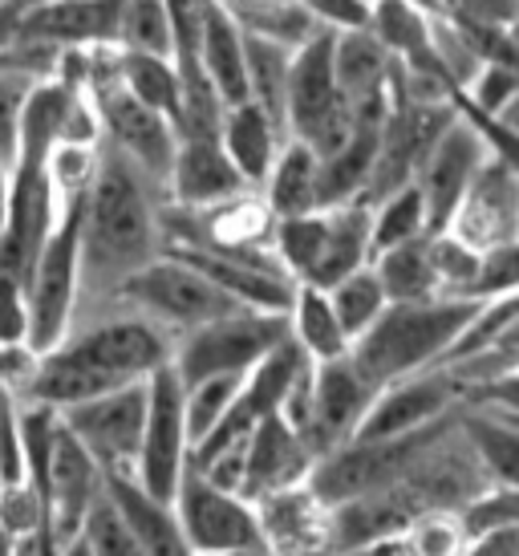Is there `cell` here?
Listing matches in <instances>:
<instances>
[{
    "mask_svg": "<svg viewBox=\"0 0 519 556\" xmlns=\"http://www.w3.org/2000/svg\"><path fill=\"white\" fill-rule=\"evenodd\" d=\"M163 203L167 195L142 170L102 147L81 195V296H114L126 277L163 256Z\"/></svg>",
    "mask_w": 519,
    "mask_h": 556,
    "instance_id": "1",
    "label": "cell"
},
{
    "mask_svg": "<svg viewBox=\"0 0 519 556\" xmlns=\"http://www.w3.org/2000/svg\"><path fill=\"white\" fill-rule=\"evenodd\" d=\"M170 345H175L170 333H163L147 317L135 313L106 317L81 333H69L58 350L41 354L25 402L65 410L123 387H138L154 370L170 366Z\"/></svg>",
    "mask_w": 519,
    "mask_h": 556,
    "instance_id": "2",
    "label": "cell"
},
{
    "mask_svg": "<svg viewBox=\"0 0 519 556\" xmlns=\"http://www.w3.org/2000/svg\"><path fill=\"white\" fill-rule=\"evenodd\" d=\"M479 305L483 301H455V296L390 305L350 345V362L378 390L394 387L402 378H414V374L439 366Z\"/></svg>",
    "mask_w": 519,
    "mask_h": 556,
    "instance_id": "3",
    "label": "cell"
},
{
    "mask_svg": "<svg viewBox=\"0 0 519 556\" xmlns=\"http://www.w3.org/2000/svg\"><path fill=\"white\" fill-rule=\"evenodd\" d=\"M110 301H118L123 313H135V317H147L151 325H159L163 333H170V341L240 309L199 268H191L170 252L154 256L147 268H138L135 277H126Z\"/></svg>",
    "mask_w": 519,
    "mask_h": 556,
    "instance_id": "4",
    "label": "cell"
},
{
    "mask_svg": "<svg viewBox=\"0 0 519 556\" xmlns=\"http://www.w3.org/2000/svg\"><path fill=\"white\" fill-rule=\"evenodd\" d=\"M86 195V191H81ZM81 195L65 200L62 216L37 252L25 301H29V345L37 354L58 350L74 333V313L81 301Z\"/></svg>",
    "mask_w": 519,
    "mask_h": 556,
    "instance_id": "5",
    "label": "cell"
},
{
    "mask_svg": "<svg viewBox=\"0 0 519 556\" xmlns=\"http://www.w3.org/2000/svg\"><path fill=\"white\" fill-rule=\"evenodd\" d=\"M284 338H289V313L236 309L219 321H207L175 338L170 370L179 374L183 387H195L203 378H224V374L240 378L273 354Z\"/></svg>",
    "mask_w": 519,
    "mask_h": 556,
    "instance_id": "6",
    "label": "cell"
},
{
    "mask_svg": "<svg viewBox=\"0 0 519 556\" xmlns=\"http://www.w3.org/2000/svg\"><path fill=\"white\" fill-rule=\"evenodd\" d=\"M191 459V434L183 415V382L179 374L163 366L147 378V422H142V443L135 459V483L154 500H175L179 479Z\"/></svg>",
    "mask_w": 519,
    "mask_h": 556,
    "instance_id": "7",
    "label": "cell"
},
{
    "mask_svg": "<svg viewBox=\"0 0 519 556\" xmlns=\"http://www.w3.org/2000/svg\"><path fill=\"white\" fill-rule=\"evenodd\" d=\"M175 516L187 536L191 556H224L240 548H264L260 541L256 508L244 495L215 488L212 479H203L195 467H187L175 492Z\"/></svg>",
    "mask_w": 519,
    "mask_h": 556,
    "instance_id": "8",
    "label": "cell"
},
{
    "mask_svg": "<svg viewBox=\"0 0 519 556\" xmlns=\"http://www.w3.org/2000/svg\"><path fill=\"white\" fill-rule=\"evenodd\" d=\"M58 418L65 422V431L90 451L93 464L102 467V476H110V471L130 476L138 459V443H142V422H147V382L65 406V410H58Z\"/></svg>",
    "mask_w": 519,
    "mask_h": 556,
    "instance_id": "9",
    "label": "cell"
},
{
    "mask_svg": "<svg viewBox=\"0 0 519 556\" xmlns=\"http://www.w3.org/2000/svg\"><path fill=\"white\" fill-rule=\"evenodd\" d=\"M374 399H378V387L353 366L350 354L317 366V374H313V410H308V422L301 431V443L308 447V455L325 459L337 447L353 443Z\"/></svg>",
    "mask_w": 519,
    "mask_h": 556,
    "instance_id": "10",
    "label": "cell"
},
{
    "mask_svg": "<svg viewBox=\"0 0 519 556\" xmlns=\"http://www.w3.org/2000/svg\"><path fill=\"white\" fill-rule=\"evenodd\" d=\"M443 232H451L458 244H467L471 252H491L519 240V175L507 167L504 159L488 155V163L479 167L471 179L467 195L458 200L451 212Z\"/></svg>",
    "mask_w": 519,
    "mask_h": 556,
    "instance_id": "11",
    "label": "cell"
},
{
    "mask_svg": "<svg viewBox=\"0 0 519 556\" xmlns=\"http://www.w3.org/2000/svg\"><path fill=\"white\" fill-rule=\"evenodd\" d=\"M488 155L491 151L488 142H483V135L463 114H455V123L430 142L427 159H422V167L414 175V187H418L422 207H427L430 232H443L446 228V219L458 207V200L467 195V187L479 175V167L488 163Z\"/></svg>",
    "mask_w": 519,
    "mask_h": 556,
    "instance_id": "12",
    "label": "cell"
},
{
    "mask_svg": "<svg viewBox=\"0 0 519 556\" xmlns=\"http://www.w3.org/2000/svg\"><path fill=\"white\" fill-rule=\"evenodd\" d=\"M467 402L463 387H458L451 370L443 366H430V370L402 378L394 387L378 390V399L369 406L366 422L357 439H397V434H414L430 427V422H443Z\"/></svg>",
    "mask_w": 519,
    "mask_h": 556,
    "instance_id": "13",
    "label": "cell"
},
{
    "mask_svg": "<svg viewBox=\"0 0 519 556\" xmlns=\"http://www.w3.org/2000/svg\"><path fill=\"white\" fill-rule=\"evenodd\" d=\"M102 488H106V476L102 467L93 464V455L74 434L65 431V422L58 418V434H53V455H49V476H46V520H49V536L53 544L77 541L81 536V525L90 508L102 500Z\"/></svg>",
    "mask_w": 519,
    "mask_h": 556,
    "instance_id": "14",
    "label": "cell"
},
{
    "mask_svg": "<svg viewBox=\"0 0 519 556\" xmlns=\"http://www.w3.org/2000/svg\"><path fill=\"white\" fill-rule=\"evenodd\" d=\"M341 106L345 98L337 90L333 74V33L321 29L301 49H292L289 90H284V139L308 147Z\"/></svg>",
    "mask_w": 519,
    "mask_h": 556,
    "instance_id": "15",
    "label": "cell"
},
{
    "mask_svg": "<svg viewBox=\"0 0 519 556\" xmlns=\"http://www.w3.org/2000/svg\"><path fill=\"white\" fill-rule=\"evenodd\" d=\"M252 508L260 541L273 556H333V508L308 483L264 495Z\"/></svg>",
    "mask_w": 519,
    "mask_h": 556,
    "instance_id": "16",
    "label": "cell"
},
{
    "mask_svg": "<svg viewBox=\"0 0 519 556\" xmlns=\"http://www.w3.org/2000/svg\"><path fill=\"white\" fill-rule=\"evenodd\" d=\"M118 13L123 0H33L13 37L53 49L118 46Z\"/></svg>",
    "mask_w": 519,
    "mask_h": 556,
    "instance_id": "17",
    "label": "cell"
},
{
    "mask_svg": "<svg viewBox=\"0 0 519 556\" xmlns=\"http://www.w3.org/2000/svg\"><path fill=\"white\" fill-rule=\"evenodd\" d=\"M317 459L308 455V447L301 443V434L292 431L280 415H268L264 422H256L248 431V447H244V483H240V495L248 504H256L273 492H289V488H301L308 483Z\"/></svg>",
    "mask_w": 519,
    "mask_h": 556,
    "instance_id": "18",
    "label": "cell"
},
{
    "mask_svg": "<svg viewBox=\"0 0 519 556\" xmlns=\"http://www.w3.org/2000/svg\"><path fill=\"white\" fill-rule=\"evenodd\" d=\"M252 187L236 175L231 159L224 155L219 139H179L175 147V163L167 175V203L183 207V212H203L215 203L231 200Z\"/></svg>",
    "mask_w": 519,
    "mask_h": 556,
    "instance_id": "19",
    "label": "cell"
},
{
    "mask_svg": "<svg viewBox=\"0 0 519 556\" xmlns=\"http://www.w3.org/2000/svg\"><path fill=\"white\" fill-rule=\"evenodd\" d=\"M106 500L110 508L118 511V520L130 532V541L142 548V556H191L183 528H179V516H175V504L142 492L135 483V476L110 471Z\"/></svg>",
    "mask_w": 519,
    "mask_h": 556,
    "instance_id": "20",
    "label": "cell"
},
{
    "mask_svg": "<svg viewBox=\"0 0 519 556\" xmlns=\"http://www.w3.org/2000/svg\"><path fill=\"white\" fill-rule=\"evenodd\" d=\"M199 70L212 81L215 98L224 106L248 102V70H244V29L228 13L224 0H203V25H199Z\"/></svg>",
    "mask_w": 519,
    "mask_h": 556,
    "instance_id": "21",
    "label": "cell"
},
{
    "mask_svg": "<svg viewBox=\"0 0 519 556\" xmlns=\"http://www.w3.org/2000/svg\"><path fill=\"white\" fill-rule=\"evenodd\" d=\"M325 244L313 264L305 285L313 289H333L337 280L353 277L374 264V244H369V203L353 200L341 207H325Z\"/></svg>",
    "mask_w": 519,
    "mask_h": 556,
    "instance_id": "22",
    "label": "cell"
},
{
    "mask_svg": "<svg viewBox=\"0 0 519 556\" xmlns=\"http://www.w3.org/2000/svg\"><path fill=\"white\" fill-rule=\"evenodd\" d=\"M219 147L231 159L236 175L244 179L252 191H260V184L268 179L280 147H284V130L256 106V102H240V106L224 110L219 123Z\"/></svg>",
    "mask_w": 519,
    "mask_h": 556,
    "instance_id": "23",
    "label": "cell"
},
{
    "mask_svg": "<svg viewBox=\"0 0 519 556\" xmlns=\"http://www.w3.org/2000/svg\"><path fill=\"white\" fill-rule=\"evenodd\" d=\"M397 62L390 58V49L374 37L369 29L362 33H333V74L341 98L357 106L366 98L390 90Z\"/></svg>",
    "mask_w": 519,
    "mask_h": 556,
    "instance_id": "24",
    "label": "cell"
},
{
    "mask_svg": "<svg viewBox=\"0 0 519 556\" xmlns=\"http://www.w3.org/2000/svg\"><path fill=\"white\" fill-rule=\"evenodd\" d=\"M458 427L467 434V443L474 447L479 464L488 471L491 488H507L519 492V422L516 418L463 402L458 410Z\"/></svg>",
    "mask_w": 519,
    "mask_h": 556,
    "instance_id": "25",
    "label": "cell"
},
{
    "mask_svg": "<svg viewBox=\"0 0 519 556\" xmlns=\"http://www.w3.org/2000/svg\"><path fill=\"white\" fill-rule=\"evenodd\" d=\"M317 175H321V159L313 155L305 142L284 139L268 179L260 184V200L268 203L276 219L308 216V212H317Z\"/></svg>",
    "mask_w": 519,
    "mask_h": 556,
    "instance_id": "26",
    "label": "cell"
},
{
    "mask_svg": "<svg viewBox=\"0 0 519 556\" xmlns=\"http://www.w3.org/2000/svg\"><path fill=\"white\" fill-rule=\"evenodd\" d=\"M289 338L313 366H325V362L350 354V338L337 321L329 296H325V289H313V285H296V293H292Z\"/></svg>",
    "mask_w": 519,
    "mask_h": 556,
    "instance_id": "27",
    "label": "cell"
},
{
    "mask_svg": "<svg viewBox=\"0 0 519 556\" xmlns=\"http://www.w3.org/2000/svg\"><path fill=\"white\" fill-rule=\"evenodd\" d=\"M378 280H382L390 305H406V301H430L439 293V277H434V264H430V236H418L410 244H397L382 256H374L369 264Z\"/></svg>",
    "mask_w": 519,
    "mask_h": 556,
    "instance_id": "28",
    "label": "cell"
},
{
    "mask_svg": "<svg viewBox=\"0 0 519 556\" xmlns=\"http://www.w3.org/2000/svg\"><path fill=\"white\" fill-rule=\"evenodd\" d=\"M244 70H248V102H256L280 130H284V90H289L292 49L256 33H244Z\"/></svg>",
    "mask_w": 519,
    "mask_h": 556,
    "instance_id": "29",
    "label": "cell"
},
{
    "mask_svg": "<svg viewBox=\"0 0 519 556\" xmlns=\"http://www.w3.org/2000/svg\"><path fill=\"white\" fill-rule=\"evenodd\" d=\"M118 81L126 86L130 98L142 106L159 110L163 118H179V102H183V78L170 58H151V53H126L118 49Z\"/></svg>",
    "mask_w": 519,
    "mask_h": 556,
    "instance_id": "30",
    "label": "cell"
},
{
    "mask_svg": "<svg viewBox=\"0 0 519 556\" xmlns=\"http://www.w3.org/2000/svg\"><path fill=\"white\" fill-rule=\"evenodd\" d=\"M418 236H430L427 228V207H422V195L418 187H397L385 200H378L369 207V244H374V256H382L397 244H410Z\"/></svg>",
    "mask_w": 519,
    "mask_h": 556,
    "instance_id": "31",
    "label": "cell"
},
{
    "mask_svg": "<svg viewBox=\"0 0 519 556\" xmlns=\"http://www.w3.org/2000/svg\"><path fill=\"white\" fill-rule=\"evenodd\" d=\"M325 296H329V305H333L337 321L345 329L350 345L390 309V296H385L382 280H378L374 268H362V273H353V277L337 280L333 289H325Z\"/></svg>",
    "mask_w": 519,
    "mask_h": 556,
    "instance_id": "32",
    "label": "cell"
},
{
    "mask_svg": "<svg viewBox=\"0 0 519 556\" xmlns=\"http://www.w3.org/2000/svg\"><path fill=\"white\" fill-rule=\"evenodd\" d=\"M471 528L463 520V511H422L410 525L397 532L402 556H467Z\"/></svg>",
    "mask_w": 519,
    "mask_h": 556,
    "instance_id": "33",
    "label": "cell"
},
{
    "mask_svg": "<svg viewBox=\"0 0 519 556\" xmlns=\"http://www.w3.org/2000/svg\"><path fill=\"white\" fill-rule=\"evenodd\" d=\"M321 244H325V216L321 212L276 219L273 256H276V264L296 280V285H305V277L313 273V264H317V256H321Z\"/></svg>",
    "mask_w": 519,
    "mask_h": 556,
    "instance_id": "34",
    "label": "cell"
},
{
    "mask_svg": "<svg viewBox=\"0 0 519 556\" xmlns=\"http://www.w3.org/2000/svg\"><path fill=\"white\" fill-rule=\"evenodd\" d=\"M118 49L170 58V21L163 0H123L118 13Z\"/></svg>",
    "mask_w": 519,
    "mask_h": 556,
    "instance_id": "35",
    "label": "cell"
},
{
    "mask_svg": "<svg viewBox=\"0 0 519 556\" xmlns=\"http://www.w3.org/2000/svg\"><path fill=\"white\" fill-rule=\"evenodd\" d=\"M244 382V374H224V378H203L195 387H183V415H187V434H191V447L199 439H207L215 431V422L228 415L236 390Z\"/></svg>",
    "mask_w": 519,
    "mask_h": 556,
    "instance_id": "36",
    "label": "cell"
},
{
    "mask_svg": "<svg viewBox=\"0 0 519 556\" xmlns=\"http://www.w3.org/2000/svg\"><path fill=\"white\" fill-rule=\"evenodd\" d=\"M430 264L439 277V293L455 301H474V277H479V252L458 244L451 232H430Z\"/></svg>",
    "mask_w": 519,
    "mask_h": 556,
    "instance_id": "37",
    "label": "cell"
},
{
    "mask_svg": "<svg viewBox=\"0 0 519 556\" xmlns=\"http://www.w3.org/2000/svg\"><path fill=\"white\" fill-rule=\"evenodd\" d=\"M516 93H519V70L516 65L483 62L479 65V74L467 81V90L458 93L455 102L458 106L474 110V114H483V118H495V114H499Z\"/></svg>",
    "mask_w": 519,
    "mask_h": 556,
    "instance_id": "38",
    "label": "cell"
},
{
    "mask_svg": "<svg viewBox=\"0 0 519 556\" xmlns=\"http://www.w3.org/2000/svg\"><path fill=\"white\" fill-rule=\"evenodd\" d=\"M81 541L90 544L93 556H142V548L130 541V532L118 520V511L110 508L106 488H102V500L93 504L86 525H81Z\"/></svg>",
    "mask_w": 519,
    "mask_h": 556,
    "instance_id": "39",
    "label": "cell"
},
{
    "mask_svg": "<svg viewBox=\"0 0 519 556\" xmlns=\"http://www.w3.org/2000/svg\"><path fill=\"white\" fill-rule=\"evenodd\" d=\"M37 86V78L21 74L13 65H0V159L13 167L16 159V135H21V110L25 98Z\"/></svg>",
    "mask_w": 519,
    "mask_h": 556,
    "instance_id": "40",
    "label": "cell"
},
{
    "mask_svg": "<svg viewBox=\"0 0 519 556\" xmlns=\"http://www.w3.org/2000/svg\"><path fill=\"white\" fill-rule=\"evenodd\" d=\"M0 528H4L13 541L37 536V532L46 528V508H41V495L33 492L29 479L0 488Z\"/></svg>",
    "mask_w": 519,
    "mask_h": 556,
    "instance_id": "41",
    "label": "cell"
},
{
    "mask_svg": "<svg viewBox=\"0 0 519 556\" xmlns=\"http://www.w3.org/2000/svg\"><path fill=\"white\" fill-rule=\"evenodd\" d=\"M519 293V240L504 248H491L479 256V277H474V301H495V296Z\"/></svg>",
    "mask_w": 519,
    "mask_h": 556,
    "instance_id": "42",
    "label": "cell"
},
{
    "mask_svg": "<svg viewBox=\"0 0 519 556\" xmlns=\"http://www.w3.org/2000/svg\"><path fill=\"white\" fill-rule=\"evenodd\" d=\"M41 354L33 350L29 341H13V345H0V394L25 402L33 378H37Z\"/></svg>",
    "mask_w": 519,
    "mask_h": 556,
    "instance_id": "43",
    "label": "cell"
},
{
    "mask_svg": "<svg viewBox=\"0 0 519 556\" xmlns=\"http://www.w3.org/2000/svg\"><path fill=\"white\" fill-rule=\"evenodd\" d=\"M301 4L329 33H362L374 16V0H301Z\"/></svg>",
    "mask_w": 519,
    "mask_h": 556,
    "instance_id": "44",
    "label": "cell"
},
{
    "mask_svg": "<svg viewBox=\"0 0 519 556\" xmlns=\"http://www.w3.org/2000/svg\"><path fill=\"white\" fill-rule=\"evenodd\" d=\"M13 341H29V301L21 280L0 277V345Z\"/></svg>",
    "mask_w": 519,
    "mask_h": 556,
    "instance_id": "45",
    "label": "cell"
},
{
    "mask_svg": "<svg viewBox=\"0 0 519 556\" xmlns=\"http://www.w3.org/2000/svg\"><path fill=\"white\" fill-rule=\"evenodd\" d=\"M467 556H519V525L474 528Z\"/></svg>",
    "mask_w": 519,
    "mask_h": 556,
    "instance_id": "46",
    "label": "cell"
},
{
    "mask_svg": "<svg viewBox=\"0 0 519 556\" xmlns=\"http://www.w3.org/2000/svg\"><path fill=\"white\" fill-rule=\"evenodd\" d=\"M495 123L504 126L507 135H516V139H519V93L511 98V102H507L504 110H499V114H495Z\"/></svg>",
    "mask_w": 519,
    "mask_h": 556,
    "instance_id": "47",
    "label": "cell"
},
{
    "mask_svg": "<svg viewBox=\"0 0 519 556\" xmlns=\"http://www.w3.org/2000/svg\"><path fill=\"white\" fill-rule=\"evenodd\" d=\"M9 163L0 159V232H4V219H9Z\"/></svg>",
    "mask_w": 519,
    "mask_h": 556,
    "instance_id": "48",
    "label": "cell"
},
{
    "mask_svg": "<svg viewBox=\"0 0 519 556\" xmlns=\"http://www.w3.org/2000/svg\"><path fill=\"white\" fill-rule=\"evenodd\" d=\"M58 556H93V553H90V544H86L81 536H77V541L62 544V548H58Z\"/></svg>",
    "mask_w": 519,
    "mask_h": 556,
    "instance_id": "49",
    "label": "cell"
},
{
    "mask_svg": "<svg viewBox=\"0 0 519 556\" xmlns=\"http://www.w3.org/2000/svg\"><path fill=\"white\" fill-rule=\"evenodd\" d=\"M224 556H268V548H240V553H224Z\"/></svg>",
    "mask_w": 519,
    "mask_h": 556,
    "instance_id": "50",
    "label": "cell"
}]
</instances>
